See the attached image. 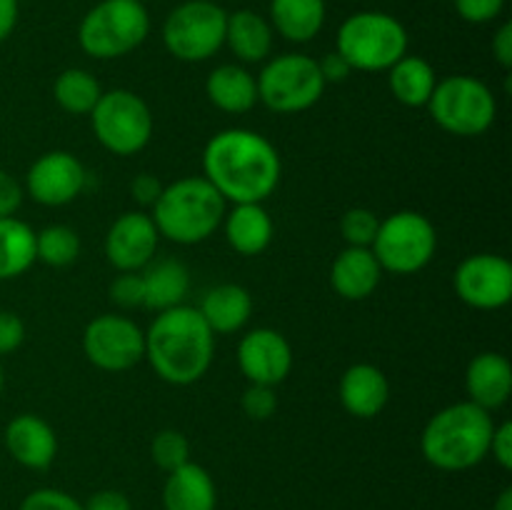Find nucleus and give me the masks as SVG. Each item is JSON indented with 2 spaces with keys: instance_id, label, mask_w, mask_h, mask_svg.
Masks as SVG:
<instances>
[{
  "instance_id": "48",
  "label": "nucleus",
  "mask_w": 512,
  "mask_h": 510,
  "mask_svg": "<svg viewBox=\"0 0 512 510\" xmlns=\"http://www.w3.org/2000/svg\"><path fill=\"white\" fill-rule=\"evenodd\" d=\"M138 3H145V0H138Z\"/></svg>"
},
{
  "instance_id": "40",
  "label": "nucleus",
  "mask_w": 512,
  "mask_h": 510,
  "mask_svg": "<svg viewBox=\"0 0 512 510\" xmlns=\"http://www.w3.org/2000/svg\"><path fill=\"white\" fill-rule=\"evenodd\" d=\"M23 203V188L10 173L0 170V218H13Z\"/></svg>"
},
{
  "instance_id": "2",
  "label": "nucleus",
  "mask_w": 512,
  "mask_h": 510,
  "mask_svg": "<svg viewBox=\"0 0 512 510\" xmlns=\"http://www.w3.org/2000/svg\"><path fill=\"white\" fill-rule=\"evenodd\" d=\"M213 355L215 333L190 305L160 310L145 333V358L155 375L170 385L198 383L208 373Z\"/></svg>"
},
{
  "instance_id": "15",
  "label": "nucleus",
  "mask_w": 512,
  "mask_h": 510,
  "mask_svg": "<svg viewBox=\"0 0 512 510\" xmlns=\"http://www.w3.org/2000/svg\"><path fill=\"white\" fill-rule=\"evenodd\" d=\"M238 365L245 378H248V383L275 388L290 375L293 348L278 330L255 328L240 340Z\"/></svg>"
},
{
  "instance_id": "22",
  "label": "nucleus",
  "mask_w": 512,
  "mask_h": 510,
  "mask_svg": "<svg viewBox=\"0 0 512 510\" xmlns=\"http://www.w3.org/2000/svg\"><path fill=\"white\" fill-rule=\"evenodd\" d=\"M198 313L213 333H238L253 313V298L243 285L223 283L210 288L198 305Z\"/></svg>"
},
{
  "instance_id": "24",
  "label": "nucleus",
  "mask_w": 512,
  "mask_h": 510,
  "mask_svg": "<svg viewBox=\"0 0 512 510\" xmlns=\"http://www.w3.org/2000/svg\"><path fill=\"white\" fill-rule=\"evenodd\" d=\"M205 93L215 108L240 115L258 103V80L243 65H218L205 80Z\"/></svg>"
},
{
  "instance_id": "34",
  "label": "nucleus",
  "mask_w": 512,
  "mask_h": 510,
  "mask_svg": "<svg viewBox=\"0 0 512 510\" xmlns=\"http://www.w3.org/2000/svg\"><path fill=\"white\" fill-rule=\"evenodd\" d=\"M110 300H113L118 308H143L145 305V285L143 275L138 270L133 273H120L118 278L110 283Z\"/></svg>"
},
{
  "instance_id": "10",
  "label": "nucleus",
  "mask_w": 512,
  "mask_h": 510,
  "mask_svg": "<svg viewBox=\"0 0 512 510\" xmlns=\"http://www.w3.org/2000/svg\"><path fill=\"white\" fill-rule=\"evenodd\" d=\"M98 143L113 155H135L153 138V113L138 93L125 88L100 95L90 110Z\"/></svg>"
},
{
  "instance_id": "6",
  "label": "nucleus",
  "mask_w": 512,
  "mask_h": 510,
  "mask_svg": "<svg viewBox=\"0 0 512 510\" xmlns=\"http://www.w3.org/2000/svg\"><path fill=\"white\" fill-rule=\"evenodd\" d=\"M150 33L148 8L138 0H100L80 20L78 43L98 60L123 58Z\"/></svg>"
},
{
  "instance_id": "26",
  "label": "nucleus",
  "mask_w": 512,
  "mask_h": 510,
  "mask_svg": "<svg viewBox=\"0 0 512 510\" xmlns=\"http://www.w3.org/2000/svg\"><path fill=\"white\" fill-rule=\"evenodd\" d=\"M145 305L150 310H168L183 305L190 290V273L180 260H150L143 268Z\"/></svg>"
},
{
  "instance_id": "12",
  "label": "nucleus",
  "mask_w": 512,
  "mask_h": 510,
  "mask_svg": "<svg viewBox=\"0 0 512 510\" xmlns=\"http://www.w3.org/2000/svg\"><path fill=\"white\" fill-rule=\"evenodd\" d=\"M83 353L95 368L123 373L145 358V333L123 315H98L85 325Z\"/></svg>"
},
{
  "instance_id": "13",
  "label": "nucleus",
  "mask_w": 512,
  "mask_h": 510,
  "mask_svg": "<svg viewBox=\"0 0 512 510\" xmlns=\"http://www.w3.org/2000/svg\"><path fill=\"white\" fill-rule=\"evenodd\" d=\"M455 290L470 308L498 310L512 298V265L508 258L478 253L465 258L455 270Z\"/></svg>"
},
{
  "instance_id": "45",
  "label": "nucleus",
  "mask_w": 512,
  "mask_h": 510,
  "mask_svg": "<svg viewBox=\"0 0 512 510\" xmlns=\"http://www.w3.org/2000/svg\"><path fill=\"white\" fill-rule=\"evenodd\" d=\"M20 3L18 0H0V43L10 38V33L18 25Z\"/></svg>"
},
{
  "instance_id": "14",
  "label": "nucleus",
  "mask_w": 512,
  "mask_h": 510,
  "mask_svg": "<svg viewBox=\"0 0 512 510\" xmlns=\"http://www.w3.org/2000/svg\"><path fill=\"white\" fill-rule=\"evenodd\" d=\"M85 183H88V170L68 150H50L40 155L25 175L30 198L48 208L73 203L83 193Z\"/></svg>"
},
{
  "instance_id": "28",
  "label": "nucleus",
  "mask_w": 512,
  "mask_h": 510,
  "mask_svg": "<svg viewBox=\"0 0 512 510\" xmlns=\"http://www.w3.org/2000/svg\"><path fill=\"white\" fill-rule=\"evenodd\" d=\"M388 73L393 98L398 103L408 105V108H423V105H428L430 95H433L435 85H438L435 68L428 60L420 58V55L405 53Z\"/></svg>"
},
{
  "instance_id": "23",
  "label": "nucleus",
  "mask_w": 512,
  "mask_h": 510,
  "mask_svg": "<svg viewBox=\"0 0 512 510\" xmlns=\"http://www.w3.org/2000/svg\"><path fill=\"white\" fill-rule=\"evenodd\" d=\"M225 240L240 255H260L273 240V220L263 203H238L225 213Z\"/></svg>"
},
{
  "instance_id": "21",
  "label": "nucleus",
  "mask_w": 512,
  "mask_h": 510,
  "mask_svg": "<svg viewBox=\"0 0 512 510\" xmlns=\"http://www.w3.org/2000/svg\"><path fill=\"white\" fill-rule=\"evenodd\" d=\"M215 505H218V490L213 475L203 465L190 460L168 473L163 485L165 510H215Z\"/></svg>"
},
{
  "instance_id": "25",
  "label": "nucleus",
  "mask_w": 512,
  "mask_h": 510,
  "mask_svg": "<svg viewBox=\"0 0 512 510\" xmlns=\"http://www.w3.org/2000/svg\"><path fill=\"white\" fill-rule=\"evenodd\" d=\"M225 45L243 63H263L273 50V25L255 10H235L228 13Z\"/></svg>"
},
{
  "instance_id": "35",
  "label": "nucleus",
  "mask_w": 512,
  "mask_h": 510,
  "mask_svg": "<svg viewBox=\"0 0 512 510\" xmlns=\"http://www.w3.org/2000/svg\"><path fill=\"white\" fill-rule=\"evenodd\" d=\"M20 510H83V503L65 493V490L40 488L25 495Z\"/></svg>"
},
{
  "instance_id": "16",
  "label": "nucleus",
  "mask_w": 512,
  "mask_h": 510,
  "mask_svg": "<svg viewBox=\"0 0 512 510\" xmlns=\"http://www.w3.org/2000/svg\"><path fill=\"white\" fill-rule=\"evenodd\" d=\"M158 240L160 233L150 215L140 213V210L123 213L105 235V258L120 273L143 270L153 260Z\"/></svg>"
},
{
  "instance_id": "1",
  "label": "nucleus",
  "mask_w": 512,
  "mask_h": 510,
  "mask_svg": "<svg viewBox=\"0 0 512 510\" xmlns=\"http://www.w3.org/2000/svg\"><path fill=\"white\" fill-rule=\"evenodd\" d=\"M280 173L278 150L255 130H220L203 150V178L225 203H263L278 188Z\"/></svg>"
},
{
  "instance_id": "30",
  "label": "nucleus",
  "mask_w": 512,
  "mask_h": 510,
  "mask_svg": "<svg viewBox=\"0 0 512 510\" xmlns=\"http://www.w3.org/2000/svg\"><path fill=\"white\" fill-rule=\"evenodd\" d=\"M100 95H103L100 83L83 68L63 70L53 83L55 103L70 115H90Z\"/></svg>"
},
{
  "instance_id": "46",
  "label": "nucleus",
  "mask_w": 512,
  "mask_h": 510,
  "mask_svg": "<svg viewBox=\"0 0 512 510\" xmlns=\"http://www.w3.org/2000/svg\"><path fill=\"white\" fill-rule=\"evenodd\" d=\"M493 510H512V488H505L495 500Z\"/></svg>"
},
{
  "instance_id": "29",
  "label": "nucleus",
  "mask_w": 512,
  "mask_h": 510,
  "mask_svg": "<svg viewBox=\"0 0 512 510\" xmlns=\"http://www.w3.org/2000/svg\"><path fill=\"white\" fill-rule=\"evenodd\" d=\"M35 263V233L18 218H0V280H13Z\"/></svg>"
},
{
  "instance_id": "38",
  "label": "nucleus",
  "mask_w": 512,
  "mask_h": 510,
  "mask_svg": "<svg viewBox=\"0 0 512 510\" xmlns=\"http://www.w3.org/2000/svg\"><path fill=\"white\" fill-rule=\"evenodd\" d=\"M25 340V325L20 315L10 310H0V355H8L20 348Z\"/></svg>"
},
{
  "instance_id": "33",
  "label": "nucleus",
  "mask_w": 512,
  "mask_h": 510,
  "mask_svg": "<svg viewBox=\"0 0 512 510\" xmlns=\"http://www.w3.org/2000/svg\"><path fill=\"white\" fill-rule=\"evenodd\" d=\"M380 220L373 210L368 208H350L340 220V233H343L345 243L353 248H370L378 235Z\"/></svg>"
},
{
  "instance_id": "44",
  "label": "nucleus",
  "mask_w": 512,
  "mask_h": 510,
  "mask_svg": "<svg viewBox=\"0 0 512 510\" xmlns=\"http://www.w3.org/2000/svg\"><path fill=\"white\" fill-rule=\"evenodd\" d=\"M493 55L500 68H512V23H503L493 35Z\"/></svg>"
},
{
  "instance_id": "32",
  "label": "nucleus",
  "mask_w": 512,
  "mask_h": 510,
  "mask_svg": "<svg viewBox=\"0 0 512 510\" xmlns=\"http://www.w3.org/2000/svg\"><path fill=\"white\" fill-rule=\"evenodd\" d=\"M150 455H153L155 465L165 473H173L180 465L190 463V443L180 430H160L150 443Z\"/></svg>"
},
{
  "instance_id": "31",
  "label": "nucleus",
  "mask_w": 512,
  "mask_h": 510,
  "mask_svg": "<svg viewBox=\"0 0 512 510\" xmlns=\"http://www.w3.org/2000/svg\"><path fill=\"white\" fill-rule=\"evenodd\" d=\"M80 255V238L68 225H48L35 233V260L50 268H65Z\"/></svg>"
},
{
  "instance_id": "11",
  "label": "nucleus",
  "mask_w": 512,
  "mask_h": 510,
  "mask_svg": "<svg viewBox=\"0 0 512 510\" xmlns=\"http://www.w3.org/2000/svg\"><path fill=\"white\" fill-rule=\"evenodd\" d=\"M438 248L435 225L415 210H400L380 223L370 250L380 268L395 275H413L433 260Z\"/></svg>"
},
{
  "instance_id": "47",
  "label": "nucleus",
  "mask_w": 512,
  "mask_h": 510,
  "mask_svg": "<svg viewBox=\"0 0 512 510\" xmlns=\"http://www.w3.org/2000/svg\"><path fill=\"white\" fill-rule=\"evenodd\" d=\"M0 390H3V368H0Z\"/></svg>"
},
{
  "instance_id": "8",
  "label": "nucleus",
  "mask_w": 512,
  "mask_h": 510,
  "mask_svg": "<svg viewBox=\"0 0 512 510\" xmlns=\"http://www.w3.org/2000/svg\"><path fill=\"white\" fill-rule=\"evenodd\" d=\"M258 100L273 113H303L325 93V78L318 60L303 53H283L265 63L258 78Z\"/></svg>"
},
{
  "instance_id": "5",
  "label": "nucleus",
  "mask_w": 512,
  "mask_h": 510,
  "mask_svg": "<svg viewBox=\"0 0 512 510\" xmlns=\"http://www.w3.org/2000/svg\"><path fill=\"white\" fill-rule=\"evenodd\" d=\"M338 53L353 70H390L408 53V30L395 15L383 10H360L338 28Z\"/></svg>"
},
{
  "instance_id": "42",
  "label": "nucleus",
  "mask_w": 512,
  "mask_h": 510,
  "mask_svg": "<svg viewBox=\"0 0 512 510\" xmlns=\"http://www.w3.org/2000/svg\"><path fill=\"white\" fill-rule=\"evenodd\" d=\"M83 510H133V505L120 490H98L85 500Z\"/></svg>"
},
{
  "instance_id": "17",
  "label": "nucleus",
  "mask_w": 512,
  "mask_h": 510,
  "mask_svg": "<svg viewBox=\"0 0 512 510\" xmlns=\"http://www.w3.org/2000/svg\"><path fill=\"white\" fill-rule=\"evenodd\" d=\"M5 448L23 468L45 470L58 455V435L40 415L20 413L5 425Z\"/></svg>"
},
{
  "instance_id": "19",
  "label": "nucleus",
  "mask_w": 512,
  "mask_h": 510,
  "mask_svg": "<svg viewBox=\"0 0 512 510\" xmlns=\"http://www.w3.org/2000/svg\"><path fill=\"white\" fill-rule=\"evenodd\" d=\"M465 390L470 403L495 410L508 403L512 393V365L500 353H480L470 360L465 373Z\"/></svg>"
},
{
  "instance_id": "41",
  "label": "nucleus",
  "mask_w": 512,
  "mask_h": 510,
  "mask_svg": "<svg viewBox=\"0 0 512 510\" xmlns=\"http://www.w3.org/2000/svg\"><path fill=\"white\" fill-rule=\"evenodd\" d=\"M163 188H165V185L160 183V180L155 178V175H150V173L135 175L133 183H130V193H133V198L138 200V203L143 205V208H153V205L158 203V198H160V193H163Z\"/></svg>"
},
{
  "instance_id": "18",
  "label": "nucleus",
  "mask_w": 512,
  "mask_h": 510,
  "mask_svg": "<svg viewBox=\"0 0 512 510\" xmlns=\"http://www.w3.org/2000/svg\"><path fill=\"white\" fill-rule=\"evenodd\" d=\"M390 383L378 365L355 363L340 378V403L355 418L370 420L385 410Z\"/></svg>"
},
{
  "instance_id": "3",
  "label": "nucleus",
  "mask_w": 512,
  "mask_h": 510,
  "mask_svg": "<svg viewBox=\"0 0 512 510\" xmlns=\"http://www.w3.org/2000/svg\"><path fill=\"white\" fill-rule=\"evenodd\" d=\"M493 415L480 405L463 400L438 410L420 438L423 458L445 473H460L483 463L493 440Z\"/></svg>"
},
{
  "instance_id": "36",
  "label": "nucleus",
  "mask_w": 512,
  "mask_h": 510,
  "mask_svg": "<svg viewBox=\"0 0 512 510\" xmlns=\"http://www.w3.org/2000/svg\"><path fill=\"white\" fill-rule=\"evenodd\" d=\"M275 408H278V398H275V388L270 385H255L243 393V413L250 420H268L273 418Z\"/></svg>"
},
{
  "instance_id": "39",
  "label": "nucleus",
  "mask_w": 512,
  "mask_h": 510,
  "mask_svg": "<svg viewBox=\"0 0 512 510\" xmlns=\"http://www.w3.org/2000/svg\"><path fill=\"white\" fill-rule=\"evenodd\" d=\"M488 455H493L495 463H498L503 470L512 468V423H508V420L495 425Z\"/></svg>"
},
{
  "instance_id": "37",
  "label": "nucleus",
  "mask_w": 512,
  "mask_h": 510,
  "mask_svg": "<svg viewBox=\"0 0 512 510\" xmlns=\"http://www.w3.org/2000/svg\"><path fill=\"white\" fill-rule=\"evenodd\" d=\"M453 3L460 18L473 25L493 23L505 8V0H453Z\"/></svg>"
},
{
  "instance_id": "4",
  "label": "nucleus",
  "mask_w": 512,
  "mask_h": 510,
  "mask_svg": "<svg viewBox=\"0 0 512 510\" xmlns=\"http://www.w3.org/2000/svg\"><path fill=\"white\" fill-rule=\"evenodd\" d=\"M150 218L163 238L178 245H195L223 225L225 200L203 175L180 178L165 185Z\"/></svg>"
},
{
  "instance_id": "43",
  "label": "nucleus",
  "mask_w": 512,
  "mask_h": 510,
  "mask_svg": "<svg viewBox=\"0 0 512 510\" xmlns=\"http://www.w3.org/2000/svg\"><path fill=\"white\" fill-rule=\"evenodd\" d=\"M318 65H320V73H323L325 83H343V80L353 73V68L348 65V60H345L338 50H335V53H328L323 60H318Z\"/></svg>"
},
{
  "instance_id": "27",
  "label": "nucleus",
  "mask_w": 512,
  "mask_h": 510,
  "mask_svg": "<svg viewBox=\"0 0 512 510\" xmlns=\"http://www.w3.org/2000/svg\"><path fill=\"white\" fill-rule=\"evenodd\" d=\"M270 25L290 43H308L325 25V0H270Z\"/></svg>"
},
{
  "instance_id": "9",
  "label": "nucleus",
  "mask_w": 512,
  "mask_h": 510,
  "mask_svg": "<svg viewBox=\"0 0 512 510\" xmlns=\"http://www.w3.org/2000/svg\"><path fill=\"white\" fill-rule=\"evenodd\" d=\"M228 10L213 0H188L163 23V43L183 63H203L225 45Z\"/></svg>"
},
{
  "instance_id": "7",
  "label": "nucleus",
  "mask_w": 512,
  "mask_h": 510,
  "mask_svg": "<svg viewBox=\"0 0 512 510\" xmlns=\"http://www.w3.org/2000/svg\"><path fill=\"white\" fill-rule=\"evenodd\" d=\"M435 123L458 138L483 135L498 115V103L483 80L473 75H450L435 85L428 100Z\"/></svg>"
},
{
  "instance_id": "20",
  "label": "nucleus",
  "mask_w": 512,
  "mask_h": 510,
  "mask_svg": "<svg viewBox=\"0 0 512 510\" xmlns=\"http://www.w3.org/2000/svg\"><path fill=\"white\" fill-rule=\"evenodd\" d=\"M383 278L378 258L370 248H348L333 260L330 268V283L335 293L345 300H365L375 293Z\"/></svg>"
}]
</instances>
